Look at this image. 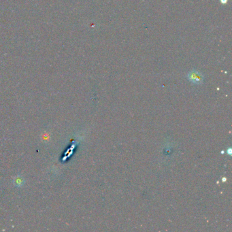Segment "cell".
I'll return each mask as SVG.
<instances>
[{
  "mask_svg": "<svg viewBox=\"0 0 232 232\" xmlns=\"http://www.w3.org/2000/svg\"><path fill=\"white\" fill-rule=\"evenodd\" d=\"M187 77L191 82L195 84V85H200L203 82V79H204L203 75L200 71L197 70H192L189 71Z\"/></svg>",
  "mask_w": 232,
  "mask_h": 232,
  "instance_id": "obj_1",
  "label": "cell"
},
{
  "mask_svg": "<svg viewBox=\"0 0 232 232\" xmlns=\"http://www.w3.org/2000/svg\"><path fill=\"white\" fill-rule=\"evenodd\" d=\"M13 185L18 188L22 187L24 185H25V179L22 177L21 175H17V177H15L13 178Z\"/></svg>",
  "mask_w": 232,
  "mask_h": 232,
  "instance_id": "obj_2",
  "label": "cell"
}]
</instances>
